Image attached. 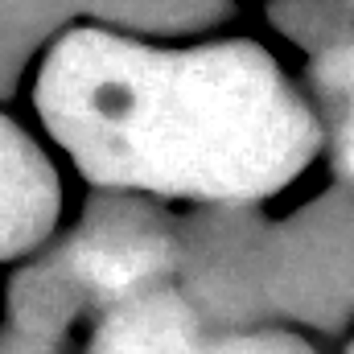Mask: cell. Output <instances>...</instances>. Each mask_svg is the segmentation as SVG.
Segmentation results:
<instances>
[{
    "mask_svg": "<svg viewBox=\"0 0 354 354\" xmlns=\"http://www.w3.org/2000/svg\"><path fill=\"white\" fill-rule=\"evenodd\" d=\"M305 95L322 128V157L334 185L354 194V25L305 54Z\"/></svg>",
    "mask_w": 354,
    "mask_h": 354,
    "instance_id": "cell-7",
    "label": "cell"
},
{
    "mask_svg": "<svg viewBox=\"0 0 354 354\" xmlns=\"http://www.w3.org/2000/svg\"><path fill=\"white\" fill-rule=\"evenodd\" d=\"M120 33L157 37V41H185L218 29L231 17V0H95Z\"/></svg>",
    "mask_w": 354,
    "mask_h": 354,
    "instance_id": "cell-8",
    "label": "cell"
},
{
    "mask_svg": "<svg viewBox=\"0 0 354 354\" xmlns=\"http://www.w3.org/2000/svg\"><path fill=\"white\" fill-rule=\"evenodd\" d=\"M37 111L91 185L157 202L264 206L322 157L305 87L252 37L71 29L41 62Z\"/></svg>",
    "mask_w": 354,
    "mask_h": 354,
    "instance_id": "cell-1",
    "label": "cell"
},
{
    "mask_svg": "<svg viewBox=\"0 0 354 354\" xmlns=\"http://www.w3.org/2000/svg\"><path fill=\"white\" fill-rule=\"evenodd\" d=\"M198 354H317L309 334L292 326H243V330H206Z\"/></svg>",
    "mask_w": 354,
    "mask_h": 354,
    "instance_id": "cell-9",
    "label": "cell"
},
{
    "mask_svg": "<svg viewBox=\"0 0 354 354\" xmlns=\"http://www.w3.org/2000/svg\"><path fill=\"white\" fill-rule=\"evenodd\" d=\"M351 4H354V0H351Z\"/></svg>",
    "mask_w": 354,
    "mask_h": 354,
    "instance_id": "cell-11",
    "label": "cell"
},
{
    "mask_svg": "<svg viewBox=\"0 0 354 354\" xmlns=\"http://www.w3.org/2000/svg\"><path fill=\"white\" fill-rule=\"evenodd\" d=\"M206 322L169 280L103 309L83 354H198Z\"/></svg>",
    "mask_w": 354,
    "mask_h": 354,
    "instance_id": "cell-6",
    "label": "cell"
},
{
    "mask_svg": "<svg viewBox=\"0 0 354 354\" xmlns=\"http://www.w3.org/2000/svg\"><path fill=\"white\" fill-rule=\"evenodd\" d=\"M346 354H354V338H351V342H346Z\"/></svg>",
    "mask_w": 354,
    "mask_h": 354,
    "instance_id": "cell-10",
    "label": "cell"
},
{
    "mask_svg": "<svg viewBox=\"0 0 354 354\" xmlns=\"http://www.w3.org/2000/svg\"><path fill=\"white\" fill-rule=\"evenodd\" d=\"M181 227L165 202L103 189L83 223L17 284V322L25 334L54 338L79 313H103L136 292L169 284Z\"/></svg>",
    "mask_w": 354,
    "mask_h": 354,
    "instance_id": "cell-2",
    "label": "cell"
},
{
    "mask_svg": "<svg viewBox=\"0 0 354 354\" xmlns=\"http://www.w3.org/2000/svg\"><path fill=\"white\" fill-rule=\"evenodd\" d=\"M272 326L338 338L354 326V194L330 185L313 202L272 218L264 256Z\"/></svg>",
    "mask_w": 354,
    "mask_h": 354,
    "instance_id": "cell-3",
    "label": "cell"
},
{
    "mask_svg": "<svg viewBox=\"0 0 354 354\" xmlns=\"http://www.w3.org/2000/svg\"><path fill=\"white\" fill-rule=\"evenodd\" d=\"M174 284L206 322V330L272 326L264 301L268 218L260 206H189L177 214Z\"/></svg>",
    "mask_w": 354,
    "mask_h": 354,
    "instance_id": "cell-4",
    "label": "cell"
},
{
    "mask_svg": "<svg viewBox=\"0 0 354 354\" xmlns=\"http://www.w3.org/2000/svg\"><path fill=\"white\" fill-rule=\"evenodd\" d=\"M62 210V185L46 153L0 115V260L37 252Z\"/></svg>",
    "mask_w": 354,
    "mask_h": 354,
    "instance_id": "cell-5",
    "label": "cell"
}]
</instances>
